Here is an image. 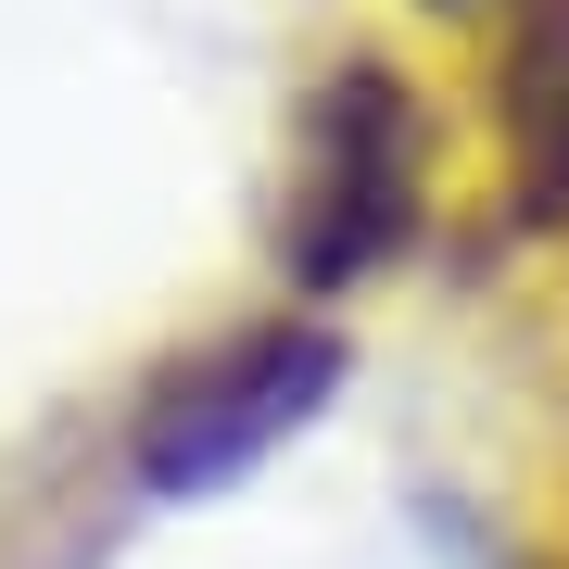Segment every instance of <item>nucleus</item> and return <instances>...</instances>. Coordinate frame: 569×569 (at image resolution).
<instances>
[{
	"instance_id": "1",
	"label": "nucleus",
	"mask_w": 569,
	"mask_h": 569,
	"mask_svg": "<svg viewBox=\"0 0 569 569\" xmlns=\"http://www.w3.org/2000/svg\"><path fill=\"white\" fill-rule=\"evenodd\" d=\"M418 203H430V114H418V89L392 77L380 51H342V63L317 77L305 127H291L279 266H291L305 291L380 279V266L418 241Z\"/></svg>"
},
{
	"instance_id": "2",
	"label": "nucleus",
	"mask_w": 569,
	"mask_h": 569,
	"mask_svg": "<svg viewBox=\"0 0 569 569\" xmlns=\"http://www.w3.org/2000/svg\"><path fill=\"white\" fill-rule=\"evenodd\" d=\"M329 380H342V342H329V329H241V342H203V355H178L152 380L127 456H140L152 493H203V481H228V468H253L279 430H305L329 406Z\"/></svg>"
},
{
	"instance_id": "3",
	"label": "nucleus",
	"mask_w": 569,
	"mask_h": 569,
	"mask_svg": "<svg viewBox=\"0 0 569 569\" xmlns=\"http://www.w3.org/2000/svg\"><path fill=\"white\" fill-rule=\"evenodd\" d=\"M493 127H507V190L531 228H569V0L493 13Z\"/></svg>"
}]
</instances>
